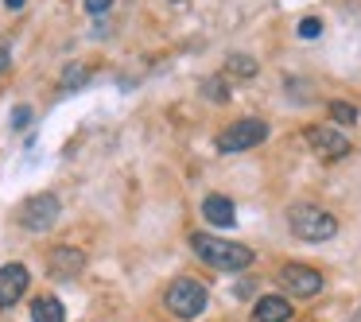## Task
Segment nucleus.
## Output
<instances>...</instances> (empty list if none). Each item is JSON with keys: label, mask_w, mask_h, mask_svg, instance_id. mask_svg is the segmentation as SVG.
<instances>
[{"label": "nucleus", "mask_w": 361, "mask_h": 322, "mask_svg": "<svg viewBox=\"0 0 361 322\" xmlns=\"http://www.w3.org/2000/svg\"><path fill=\"white\" fill-rule=\"evenodd\" d=\"M27 283H32V275H27L24 264H4L0 268V306L20 303V295L27 291Z\"/></svg>", "instance_id": "obj_9"}, {"label": "nucleus", "mask_w": 361, "mask_h": 322, "mask_svg": "<svg viewBox=\"0 0 361 322\" xmlns=\"http://www.w3.org/2000/svg\"><path fill=\"white\" fill-rule=\"evenodd\" d=\"M276 275H280V287L288 291V295H295V299H311V295L322 291V275L314 272V268H307V264H283Z\"/></svg>", "instance_id": "obj_6"}, {"label": "nucleus", "mask_w": 361, "mask_h": 322, "mask_svg": "<svg viewBox=\"0 0 361 322\" xmlns=\"http://www.w3.org/2000/svg\"><path fill=\"white\" fill-rule=\"evenodd\" d=\"M164 303H167V311H171L175 318H198V314L210 306V291H206L198 280H175L171 287H167Z\"/></svg>", "instance_id": "obj_4"}, {"label": "nucleus", "mask_w": 361, "mask_h": 322, "mask_svg": "<svg viewBox=\"0 0 361 322\" xmlns=\"http://www.w3.org/2000/svg\"><path fill=\"white\" fill-rule=\"evenodd\" d=\"M32 322H66V311L55 295H39L32 303Z\"/></svg>", "instance_id": "obj_12"}, {"label": "nucleus", "mask_w": 361, "mask_h": 322, "mask_svg": "<svg viewBox=\"0 0 361 322\" xmlns=\"http://www.w3.org/2000/svg\"><path fill=\"white\" fill-rule=\"evenodd\" d=\"M202 218L210 221V225H218V229L237 225V210H233V202H229L226 194H206L202 198Z\"/></svg>", "instance_id": "obj_10"}, {"label": "nucleus", "mask_w": 361, "mask_h": 322, "mask_svg": "<svg viewBox=\"0 0 361 322\" xmlns=\"http://www.w3.org/2000/svg\"><path fill=\"white\" fill-rule=\"evenodd\" d=\"M24 4H27V0H4V8H12V12H16V8H24Z\"/></svg>", "instance_id": "obj_20"}, {"label": "nucleus", "mask_w": 361, "mask_h": 322, "mask_svg": "<svg viewBox=\"0 0 361 322\" xmlns=\"http://www.w3.org/2000/svg\"><path fill=\"white\" fill-rule=\"evenodd\" d=\"M307 144H311L322 159H345V156H350V148H353V144L345 140L334 125H311V128H307Z\"/></svg>", "instance_id": "obj_7"}, {"label": "nucleus", "mask_w": 361, "mask_h": 322, "mask_svg": "<svg viewBox=\"0 0 361 322\" xmlns=\"http://www.w3.org/2000/svg\"><path fill=\"white\" fill-rule=\"evenodd\" d=\"M288 225H291V233H295L299 241H307V244H322V241H330V237L338 233L334 213L322 210V206H311V202L291 206V210H288Z\"/></svg>", "instance_id": "obj_2"}, {"label": "nucleus", "mask_w": 361, "mask_h": 322, "mask_svg": "<svg viewBox=\"0 0 361 322\" xmlns=\"http://www.w3.org/2000/svg\"><path fill=\"white\" fill-rule=\"evenodd\" d=\"M8 66H12V51H8V47H0V74L8 70Z\"/></svg>", "instance_id": "obj_19"}, {"label": "nucleus", "mask_w": 361, "mask_h": 322, "mask_svg": "<svg viewBox=\"0 0 361 322\" xmlns=\"http://www.w3.org/2000/svg\"><path fill=\"white\" fill-rule=\"evenodd\" d=\"M59 221V198L55 194H32L20 206V225L32 229V233H47Z\"/></svg>", "instance_id": "obj_5"}, {"label": "nucleus", "mask_w": 361, "mask_h": 322, "mask_svg": "<svg viewBox=\"0 0 361 322\" xmlns=\"http://www.w3.org/2000/svg\"><path fill=\"white\" fill-rule=\"evenodd\" d=\"M202 94H206V97H214V101H226L229 89H226V82H221V78H210V82L202 86Z\"/></svg>", "instance_id": "obj_15"}, {"label": "nucleus", "mask_w": 361, "mask_h": 322, "mask_svg": "<svg viewBox=\"0 0 361 322\" xmlns=\"http://www.w3.org/2000/svg\"><path fill=\"white\" fill-rule=\"evenodd\" d=\"M190 249L198 260H206L218 272H241L252 264V249L241 241H226V237H210V233H195L190 237Z\"/></svg>", "instance_id": "obj_1"}, {"label": "nucleus", "mask_w": 361, "mask_h": 322, "mask_svg": "<svg viewBox=\"0 0 361 322\" xmlns=\"http://www.w3.org/2000/svg\"><path fill=\"white\" fill-rule=\"evenodd\" d=\"M257 58H249V55H229L226 58V74H233V78H257Z\"/></svg>", "instance_id": "obj_13"}, {"label": "nucleus", "mask_w": 361, "mask_h": 322, "mask_svg": "<svg viewBox=\"0 0 361 322\" xmlns=\"http://www.w3.org/2000/svg\"><path fill=\"white\" fill-rule=\"evenodd\" d=\"M252 318L257 322H291L288 295H260L257 306H252Z\"/></svg>", "instance_id": "obj_11"}, {"label": "nucleus", "mask_w": 361, "mask_h": 322, "mask_svg": "<svg viewBox=\"0 0 361 322\" xmlns=\"http://www.w3.org/2000/svg\"><path fill=\"white\" fill-rule=\"evenodd\" d=\"M319 32H322V20H319V16H307V20H299V35H303V39H314Z\"/></svg>", "instance_id": "obj_16"}, {"label": "nucleus", "mask_w": 361, "mask_h": 322, "mask_svg": "<svg viewBox=\"0 0 361 322\" xmlns=\"http://www.w3.org/2000/svg\"><path fill=\"white\" fill-rule=\"evenodd\" d=\"M353 322H361V311H357V314H353Z\"/></svg>", "instance_id": "obj_21"}, {"label": "nucleus", "mask_w": 361, "mask_h": 322, "mask_svg": "<svg viewBox=\"0 0 361 322\" xmlns=\"http://www.w3.org/2000/svg\"><path fill=\"white\" fill-rule=\"evenodd\" d=\"M47 268H51V275H59V280H71V275H78L82 268H86V252L74 249V244H59V249H51Z\"/></svg>", "instance_id": "obj_8"}, {"label": "nucleus", "mask_w": 361, "mask_h": 322, "mask_svg": "<svg viewBox=\"0 0 361 322\" xmlns=\"http://www.w3.org/2000/svg\"><path fill=\"white\" fill-rule=\"evenodd\" d=\"M109 8H113V0H86V12H94V16H102Z\"/></svg>", "instance_id": "obj_17"}, {"label": "nucleus", "mask_w": 361, "mask_h": 322, "mask_svg": "<svg viewBox=\"0 0 361 322\" xmlns=\"http://www.w3.org/2000/svg\"><path fill=\"white\" fill-rule=\"evenodd\" d=\"M326 113H330V120H334V125H357V120H361L357 105H350V101H330Z\"/></svg>", "instance_id": "obj_14"}, {"label": "nucleus", "mask_w": 361, "mask_h": 322, "mask_svg": "<svg viewBox=\"0 0 361 322\" xmlns=\"http://www.w3.org/2000/svg\"><path fill=\"white\" fill-rule=\"evenodd\" d=\"M171 4H183V0H171Z\"/></svg>", "instance_id": "obj_22"}, {"label": "nucleus", "mask_w": 361, "mask_h": 322, "mask_svg": "<svg viewBox=\"0 0 361 322\" xmlns=\"http://www.w3.org/2000/svg\"><path fill=\"white\" fill-rule=\"evenodd\" d=\"M27 120H32V109H16V117H12V125H16V128H24Z\"/></svg>", "instance_id": "obj_18"}, {"label": "nucleus", "mask_w": 361, "mask_h": 322, "mask_svg": "<svg viewBox=\"0 0 361 322\" xmlns=\"http://www.w3.org/2000/svg\"><path fill=\"white\" fill-rule=\"evenodd\" d=\"M264 140H268V120L237 117L233 125H226L218 132V151L233 156V151H249V148H257V144H264Z\"/></svg>", "instance_id": "obj_3"}]
</instances>
